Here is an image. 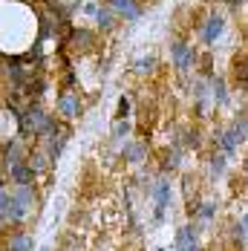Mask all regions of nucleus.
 <instances>
[{"mask_svg": "<svg viewBox=\"0 0 248 251\" xmlns=\"http://www.w3.org/2000/svg\"><path fill=\"white\" fill-rule=\"evenodd\" d=\"M116 9H119L122 15H127V18H136V15H139V9H136L130 0H116Z\"/></svg>", "mask_w": 248, "mask_h": 251, "instance_id": "f257e3e1", "label": "nucleus"}, {"mask_svg": "<svg viewBox=\"0 0 248 251\" xmlns=\"http://www.w3.org/2000/svg\"><path fill=\"white\" fill-rule=\"evenodd\" d=\"M26 249H29V237H26V234H18V237L9 243V251H26Z\"/></svg>", "mask_w": 248, "mask_h": 251, "instance_id": "f03ea898", "label": "nucleus"}]
</instances>
